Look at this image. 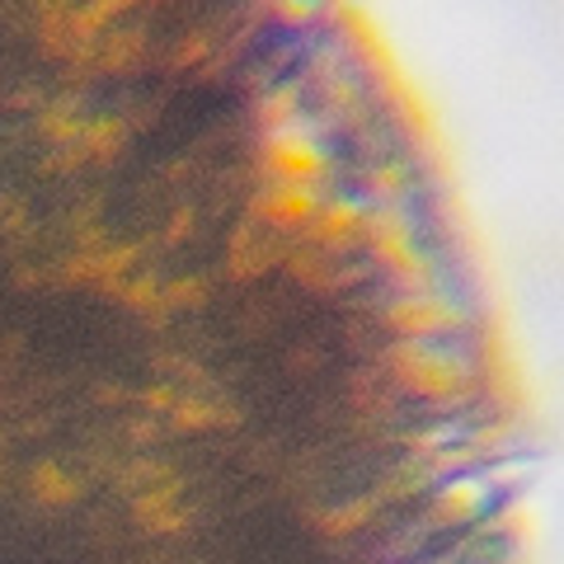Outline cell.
Here are the masks:
<instances>
[{
    "label": "cell",
    "mask_w": 564,
    "mask_h": 564,
    "mask_svg": "<svg viewBox=\"0 0 564 564\" xmlns=\"http://www.w3.org/2000/svg\"><path fill=\"white\" fill-rule=\"evenodd\" d=\"M381 362H386V377H391L395 391L429 400L437 410H443V404H462L475 391V367L466 358H452L447 348H433L419 339L386 344Z\"/></svg>",
    "instance_id": "1"
},
{
    "label": "cell",
    "mask_w": 564,
    "mask_h": 564,
    "mask_svg": "<svg viewBox=\"0 0 564 564\" xmlns=\"http://www.w3.org/2000/svg\"><path fill=\"white\" fill-rule=\"evenodd\" d=\"M254 170L263 174V184H315L321 188L329 174V155L321 151V141L311 137V128H292V132L259 137Z\"/></svg>",
    "instance_id": "2"
},
{
    "label": "cell",
    "mask_w": 564,
    "mask_h": 564,
    "mask_svg": "<svg viewBox=\"0 0 564 564\" xmlns=\"http://www.w3.org/2000/svg\"><path fill=\"white\" fill-rule=\"evenodd\" d=\"M321 203H325V193L315 184H259V188H250V198H245V221H254L263 231L288 240L292 231H302L315 217Z\"/></svg>",
    "instance_id": "3"
},
{
    "label": "cell",
    "mask_w": 564,
    "mask_h": 564,
    "mask_svg": "<svg viewBox=\"0 0 564 564\" xmlns=\"http://www.w3.org/2000/svg\"><path fill=\"white\" fill-rule=\"evenodd\" d=\"M386 329H395V339H419L433 344L437 334H456L466 329V306H456L443 292H423V296H395L381 311Z\"/></svg>",
    "instance_id": "4"
},
{
    "label": "cell",
    "mask_w": 564,
    "mask_h": 564,
    "mask_svg": "<svg viewBox=\"0 0 564 564\" xmlns=\"http://www.w3.org/2000/svg\"><path fill=\"white\" fill-rule=\"evenodd\" d=\"M362 226H367V203L362 198H325L315 207V217L302 226V245L321 254H348L352 245H362Z\"/></svg>",
    "instance_id": "5"
},
{
    "label": "cell",
    "mask_w": 564,
    "mask_h": 564,
    "mask_svg": "<svg viewBox=\"0 0 564 564\" xmlns=\"http://www.w3.org/2000/svg\"><path fill=\"white\" fill-rule=\"evenodd\" d=\"M282 273H288L292 282H302V288H311V292L334 296V292H348V288H358V282H367L377 269L372 263H339L334 254L311 250V245H288Z\"/></svg>",
    "instance_id": "6"
},
{
    "label": "cell",
    "mask_w": 564,
    "mask_h": 564,
    "mask_svg": "<svg viewBox=\"0 0 564 564\" xmlns=\"http://www.w3.org/2000/svg\"><path fill=\"white\" fill-rule=\"evenodd\" d=\"M494 489L485 485V475H447V480H437L433 494H429V513H423V522H429V532H437V527H466L475 522L489 508Z\"/></svg>",
    "instance_id": "7"
},
{
    "label": "cell",
    "mask_w": 564,
    "mask_h": 564,
    "mask_svg": "<svg viewBox=\"0 0 564 564\" xmlns=\"http://www.w3.org/2000/svg\"><path fill=\"white\" fill-rule=\"evenodd\" d=\"M282 259H288V240L273 236V231H263V226H254V221H240V226H231V236H226L221 273L231 282H254L269 269H278Z\"/></svg>",
    "instance_id": "8"
},
{
    "label": "cell",
    "mask_w": 564,
    "mask_h": 564,
    "mask_svg": "<svg viewBox=\"0 0 564 564\" xmlns=\"http://www.w3.org/2000/svg\"><path fill=\"white\" fill-rule=\"evenodd\" d=\"M165 423L174 433H217V429H240V410L207 395H180L170 404Z\"/></svg>",
    "instance_id": "9"
},
{
    "label": "cell",
    "mask_w": 564,
    "mask_h": 564,
    "mask_svg": "<svg viewBox=\"0 0 564 564\" xmlns=\"http://www.w3.org/2000/svg\"><path fill=\"white\" fill-rule=\"evenodd\" d=\"M250 118H254V128H259L263 137L302 128V85H296V80H288V85H269L263 95H254Z\"/></svg>",
    "instance_id": "10"
},
{
    "label": "cell",
    "mask_w": 564,
    "mask_h": 564,
    "mask_svg": "<svg viewBox=\"0 0 564 564\" xmlns=\"http://www.w3.org/2000/svg\"><path fill=\"white\" fill-rule=\"evenodd\" d=\"M141 57H147V33L141 29H109L99 39L90 70L95 76H128V70L141 66Z\"/></svg>",
    "instance_id": "11"
},
{
    "label": "cell",
    "mask_w": 564,
    "mask_h": 564,
    "mask_svg": "<svg viewBox=\"0 0 564 564\" xmlns=\"http://www.w3.org/2000/svg\"><path fill=\"white\" fill-rule=\"evenodd\" d=\"M128 137H132V122L122 113H99V118H85V137H80V151L90 165H113L122 151H128Z\"/></svg>",
    "instance_id": "12"
},
{
    "label": "cell",
    "mask_w": 564,
    "mask_h": 564,
    "mask_svg": "<svg viewBox=\"0 0 564 564\" xmlns=\"http://www.w3.org/2000/svg\"><path fill=\"white\" fill-rule=\"evenodd\" d=\"M377 513H381L377 494H358V499H348L339 508H321V513H311V522H315V532L321 536H352V532H362V527H372Z\"/></svg>",
    "instance_id": "13"
},
{
    "label": "cell",
    "mask_w": 564,
    "mask_h": 564,
    "mask_svg": "<svg viewBox=\"0 0 564 564\" xmlns=\"http://www.w3.org/2000/svg\"><path fill=\"white\" fill-rule=\"evenodd\" d=\"M33 132L52 147H76L85 137V113L76 99H57V104H43L39 113H33Z\"/></svg>",
    "instance_id": "14"
},
{
    "label": "cell",
    "mask_w": 564,
    "mask_h": 564,
    "mask_svg": "<svg viewBox=\"0 0 564 564\" xmlns=\"http://www.w3.org/2000/svg\"><path fill=\"white\" fill-rule=\"evenodd\" d=\"M29 494L39 503H47V508H66V503L80 499L85 485L76 480V475H66L57 462H39V466L29 470Z\"/></svg>",
    "instance_id": "15"
},
{
    "label": "cell",
    "mask_w": 564,
    "mask_h": 564,
    "mask_svg": "<svg viewBox=\"0 0 564 564\" xmlns=\"http://www.w3.org/2000/svg\"><path fill=\"white\" fill-rule=\"evenodd\" d=\"M174 470L170 462H161V456H151V452H137L128 466H118L113 470V489H122L132 499V494H141V489H151V485H165V480H174Z\"/></svg>",
    "instance_id": "16"
},
{
    "label": "cell",
    "mask_w": 564,
    "mask_h": 564,
    "mask_svg": "<svg viewBox=\"0 0 564 564\" xmlns=\"http://www.w3.org/2000/svg\"><path fill=\"white\" fill-rule=\"evenodd\" d=\"M113 302L122 311H132V315H147V321H155V325L165 321V315H161V278H151V273L122 278L113 288Z\"/></svg>",
    "instance_id": "17"
},
{
    "label": "cell",
    "mask_w": 564,
    "mask_h": 564,
    "mask_svg": "<svg viewBox=\"0 0 564 564\" xmlns=\"http://www.w3.org/2000/svg\"><path fill=\"white\" fill-rule=\"evenodd\" d=\"M362 188L377 207H395V203H404V193H410V170L400 161H377L362 174Z\"/></svg>",
    "instance_id": "18"
},
{
    "label": "cell",
    "mask_w": 564,
    "mask_h": 564,
    "mask_svg": "<svg viewBox=\"0 0 564 564\" xmlns=\"http://www.w3.org/2000/svg\"><path fill=\"white\" fill-rule=\"evenodd\" d=\"M207 278L193 273V278H174V282H161V315H174V311H203L207 306Z\"/></svg>",
    "instance_id": "19"
},
{
    "label": "cell",
    "mask_w": 564,
    "mask_h": 564,
    "mask_svg": "<svg viewBox=\"0 0 564 564\" xmlns=\"http://www.w3.org/2000/svg\"><path fill=\"white\" fill-rule=\"evenodd\" d=\"M212 52H217V33H212V29H188L184 39H174L165 66L174 70V76H180V70H188V66H203Z\"/></svg>",
    "instance_id": "20"
},
{
    "label": "cell",
    "mask_w": 564,
    "mask_h": 564,
    "mask_svg": "<svg viewBox=\"0 0 564 564\" xmlns=\"http://www.w3.org/2000/svg\"><path fill=\"white\" fill-rule=\"evenodd\" d=\"M485 532H489V536L532 541V536H536V508H527L522 499H518V503H508V508H499V513L485 522Z\"/></svg>",
    "instance_id": "21"
},
{
    "label": "cell",
    "mask_w": 564,
    "mask_h": 564,
    "mask_svg": "<svg viewBox=\"0 0 564 564\" xmlns=\"http://www.w3.org/2000/svg\"><path fill=\"white\" fill-rule=\"evenodd\" d=\"M180 494H184V480L174 475V480H165V485H151V489L132 494L128 508H132V518H137V522H147V518H155V513H165V508L180 503Z\"/></svg>",
    "instance_id": "22"
},
{
    "label": "cell",
    "mask_w": 564,
    "mask_h": 564,
    "mask_svg": "<svg viewBox=\"0 0 564 564\" xmlns=\"http://www.w3.org/2000/svg\"><path fill=\"white\" fill-rule=\"evenodd\" d=\"M456 443V429L452 423H437V429H423V433H404V447L414 452V462H429L433 452H443Z\"/></svg>",
    "instance_id": "23"
},
{
    "label": "cell",
    "mask_w": 564,
    "mask_h": 564,
    "mask_svg": "<svg viewBox=\"0 0 564 564\" xmlns=\"http://www.w3.org/2000/svg\"><path fill=\"white\" fill-rule=\"evenodd\" d=\"M188 527H193V508L174 503V508H165V513H155V518L141 522V532H147V536H184Z\"/></svg>",
    "instance_id": "24"
},
{
    "label": "cell",
    "mask_w": 564,
    "mask_h": 564,
    "mask_svg": "<svg viewBox=\"0 0 564 564\" xmlns=\"http://www.w3.org/2000/svg\"><path fill=\"white\" fill-rule=\"evenodd\" d=\"M193 231H198V207L193 203H184V207H174L170 212V221H165V231H161V250H170V245H180V240H188Z\"/></svg>",
    "instance_id": "25"
},
{
    "label": "cell",
    "mask_w": 564,
    "mask_h": 564,
    "mask_svg": "<svg viewBox=\"0 0 564 564\" xmlns=\"http://www.w3.org/2000/svg\"><path fill=\"white\" fill-rule=\"evenodd\" d=\"M480 475H485L489 489H513V485H522V480H532L536 462H503V466H489V470H480Z\"/></svg>",
    "instance_id": "26"
},
{
    "label": "cell",
    "mask_w": 564,
    "mask_h": 564,
    "mask_svg": "<svg viewBox=\"0 0 564 564\" xmlns=\"http://www.w3.org/2000/svg\"><path fill=\"white\" fill-rule=\"evenodd\" d=\"M132 400H137L147 414H170V404L180 400V391H174L170 381H161V386H141V391H132Z\"/></svg>",
    "instance_id": "27"
},
{
    "label": "cell",
    "mask_w": 564,
    "mask_h": 564,
    "mask_svg": "<svg viewBox=\"0 0 564 564\" xmlns=\"http://www.w3.org/2000/svg\"><path fill=\"white\" fill-rule=\"evenodd\" d=\"M80 165H90L85 161V151H80V141L76 147H52V155H43V174H66V170H80Z\"/></svg>",
    "instance_id": "28"
},
{
    "label": "cell",
    "mask_w": 564,
    "mask_h": 564,
    "mask_svg": "<svg viewBox=\"0 0 564 564\" xmlns=\"http://www.w3.org/2000/svg\"><path fill=\"white\" fill-rule=\"evenodd\" d=\"M165 372H174V381H188L193 395H198V386H207V367L193 362V358H161Z\"/></svg>",
    "instance_id": "29"
},
{
    "label": "cell",
    "mask_w": 564,
    "mask_h": 564,
    "mask_svg": "<svg viewBox=\"0 0 564 564\" xmlns=\"http://www.w3.org/2000/svg\"><path fill=\"white\" fill-rule=\"evenodd\" d=\"M132 437V443H155L161 437V423H155L151 414H137V419H128V429H122Z\"/></svg>",
    "instance_id": "30"
},
{
    "label": "cell",
    "mask_w": 564,
    "mask_h": 564,
    "mask_svg": "<svg viewBox=\"0 0 564 564\" xmlns=\"http://www.w3.org/2000/svg\"><path fill=\"white\" fill-rule=\"evenodd\" d=\"M259 14H269V20H282V24H306L311 20V6H269V10H259Z\"/></svg>",
    "instance_id": "31"
},
{
    "label": "cell",
    "mask_w": 564,
    "mask_h": 564,
    "mask_svg": "<svg viewBox=\"0 0 564 564\" xmlns=\"http://www.w3.org/2000/svg\"><path fill=\"white\" fill-rule=\"evenodd\" d=\"M43 104H47V99H43L39 90H14V95H10L6 104H0V109H33V113H39Z\"/></svg>",
    "instance_id": "32"
},
{
    "label": "cell",
    "mask_w": 564,
    "mask_h": 564,
    "mask_svg": "<svg viewBox=\"0 0 564 564\" xmlns=\"http://www.w3.org/2000/svg\"><path fill=\"white\" fill-rule=\"evenodd\" d=\"M95 400H99V404H128L132 391H122V386H109V381H104V386H95Z\"/></svg>",
    "instance_id": "33"
},
{
    "label": "cell",
    "mask_w": 564,
    "mask_h": 564,
    "mask_svg": "<svg viewBox=\"0 0 564 564\" xmlns=\"http://www.w3.org/2000/svg\"><path fill=\"white\" fill-rule=\"evenodd\" d=\"M43 278H47L43 269H14V282H20V288H39Z\"/></svg>",
    "instance_id": "34"
},
{
    "label": "cell",
    "mask_w": 564,
    "mask_h": 564,
    "mask_svg": "<svg viewBox=\"0 0 564 564\" xmlns=\"http://www.w3.org/2000/svg\"><path fill=\"white\" fill-rule=\"evenodd\" d=\"M315 362H321V352H292L288 358V367H315Z\"/></svg>",
    "instance_id": "35"
},
{
    "label": "cell",
    "mask_w": 564,
    "mask_h": 564,
    "mask_svg": "<svg viewBox=\"0 0 564 564\" xmlns=\"http://www.w3.org/2000/svg\"><path fill=\"white\" fill-rule=\"evenodd\" d=\"M503 564H522V560H503Z\"/></svg>",
    "instance_id": "36"
}]
</instances>
